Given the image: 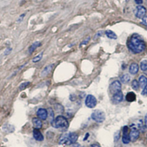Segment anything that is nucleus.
Instances as JSON below:
<instances>
[{"instance_id":"obj_35","label":"nucleus","mask_w":147,"mask_h":147,"mask_svg":"<svg viewBox=\"0 0 147 147\" xmlns=\"http://www.w3.org/2000/svg\"><path fill=\"white\" fill-rule=\"evenodd\" d=\"M89 136H90L89 133H86V135H85V137H84V141H86V140H87V139H88V138L89 137Z\"/></svg>"},{"instance_id":"obj_6","label":"nucleus","mask_w":147,"mask_h":147,"mask_svg":"<svg viewBox=\"0 0 147 147\" xmlns=\"http://www.w3.org/2000/svg\"><path fill=\"white\" fill-rule=\"evenodd\" d=\"M121 84L118 80H116L111 84L110 86V92L112 94H115L121 91Z\"/></svg>"},{"instance_id":"obj_27","label":"nucleus","mask_w":147,"mask_h":147,"mask_svg":"<svg viewBox=\"0 0 147 147\" xmlns=\"http://www.w3.org/2000/svg\"><path fill=\"white\" fill-rule=\"evenodd\" d=\"M25 15H26V13H24V14H22V15H21L19 17H18V19L17 20V22L18 23H21V22H22L24 18V17L25 16Z\"/></svg>"},{"instance_id":"obj_8","label":"nucleus","mask_w":147,"mask_h":147,"mask_svg":"<svg viewBox=\"0 0 147 147\" xmlns=\"http://www.w3.org/2000/svg\"><path fill=\"white\" fill-rule=\"evenodd\" d=\"M128 127L126 126L123 127V136H122V142L124 144H127L130 142V138H129V134L128 133Z\"/></svg>"},{"instance_id":"obj_20","label":"nucleus","mask_w":147,"mask_h":147,"mask_svg":"<svg viewBox=\"0 0 147 147\" xmlns=\"http://www.w3.org/2000/svg\"><path fill=\"white\" fill-rule=\"evenodd\" d=\"M131 80V77L127 74H124L121 77V81L123 84H127Z\"/></svg>"},{"instance_id":"obj_33","label":"nucleus","mask_w":147,"mask_h":147,"mask_svg":"<svg viewBox=\"0 0 147 147\" xmlns=\"http://www.w3.org/2000/svg\"><path fill=\"white\" fill-rule=\"evenodd\" d=\"M90 147H101V145L98 143H93L91 145Z\"/></svg>"},{"instance_id":"obj_4","label":"nucleus","mask_w":147,"mask_h":147,"mask_svg":"<svg viewBox=\"0 0 147 147\" xmlns=\"http://www.w3.org/2000/svg\"><path fill=\"white\" fill-rule=\"evenodd\" d=\"M92 119L97 123L103 122L106 119L105 112L101 110H95L91 115Z\"/></svg>"},{"instance_id":"obj_5","label":"nucleus","mask_w":147,"mask_h":147,"mask_svg":"<svg viewBox=\"0 0 147 147\" xmlns=\"http://www.w3.org/2000/svg\"><path fill=\"white\" fill-rule=\"evenodd\" d=\"M85 105L90 109L94 108L97 105V100L96 97L92 95H89L85 99Z\"/></svg>"},{"instance_id":"obj_31","label":"nucleus","mask_w":147,"mask_h":147,"mask_svg":"<svg viewBox=\"0 0 147 147\" xmlns=\"http://www.w3.org/2000/svg\"><path fill=\"white\" fill-rule=\"evenodd\" d=\"M142 24H144V25L147 26V16H144L143 18H142Z\"/></svg>"},{"instance_id":"obj_28","label":"nucleus","mask_w":147,"mask_h":147,"mask_svg":"<svg viewBox=\"0 0 147 147\" xmlns=\"http://www.w3.org/2000/svg\"><path fill=\"white\" fill-rule=\"evenodd\" d=\"M120 138V132L118 131L116 132L114 135V140L115 142H117Z\"/></svg>"},{"instance_id":"obj_15","label":"nucleus","mask_w":147,"mask_h":147,"mask_svg":"<svg viewBox=\"0 0 147 147\" xmlns=\"http://www.w3.org/2000/svg\"><path fill=\"white\" fill-rule=\"evenodd\" d=\"M139 71V65L137 63H132L129 66V71L132 75H135Z\"/></svg>"},{"instance_id":"obj_16","label":"nucleus","mask_w":147,"mask_h":147,"mask_svg":"<svg viewBox=\"0 0 147 147\" xmlns=\"http://www.w3.org/2000/svg\"><path fill=\"white\" fill-rule=\"evenodd\" d=\"M41 45H42V43L40 42L36 41L35 42H34L33 44L29 48V49H28L29 54H32L34 52V50H35L38 47H39Z\"/></svg>"},{"instance_id":"obj_34","label":"nucleus","mask_w":147,"mask_h":147,"mask_svg":"<svg viewBox=\"0 0 147 147\" xmlns=\"http://www.w3.org/2000/svg\"><path fill=\"white\" fill-rule=\"evenodd\" d=\"M135 2L137 5H141L143 3V0H135Z\"/></svg>"},{"instance_id":"obj_21","label":"nucleus","mask_w":147,"mask_h":147,"mask_svg":"<svg viewBox=\"0 0 147 147\" xmlns=\"http://www.w3.org/2000/svg\"><path fill=\"white\" fill-rule=\"evenodd\" d=\"M48 111V117L50 122H51L54 119V113L51 108H49Z\"/></svg>"},{"instance_id":"obj_11","label":"nucleus","mask_w":147,"mask_h":147,"mask_svg":"<svg viewBox=\"0 0 147 147\" xmlns=\"http://www.w3.org/2000/svg\"><path fill=\"white\" fill-rule=\"evenodd\" d=\"M48 111L45 109H39L37 112V116L41 120H46L48 118Z\"/></svg>"},{"instance_id":"obj_17","label":"nucleus","mask_w":147,"mask_h":147,"mask_svg":"<svg viewBox=\"0 0 147 147\" xmlns=\"http://www.w3.org/2000/svg\"><path fill=\"white\" fill-rule=\"evenodd\" d=\"M126 99L128 102H132L135 101L136 100V95L133 92H129L126 95Z\"/></svg>"},{"instance_id":"obj_37","label":"nucleus","mask_w":147,"mask_h":147,"mask_svg":"<svg viewBox=\"0 0 147 147\" xmlns=\"http://www.w3.org/2000/svg\"><path fill=\"white\" fill-rule=\"evenodd\" d=\"M145 126L147 128V114L145 115Z\"/></svg>"},{"instance_id":"obj_25","label":"nucleus","mask_w":147,"mask_h":147,"mask_svg":"<svg viewBox=\"0 0 147 147\" xmlns=\"http://www.w3.org/2000/svg\"><path fill=\"white\" fill-rule=\"evenodd\" d=\"M139 83L137 80H134L132 82V88L133 90H137L139 89Z\"/></svg>"},{"instance_id":"obj_36","label":"nucleus","mask_w":147,"mask_h":147,"mask_svg":"<svg viewBox=\"0 0 147 147\" xmlns=\"http://www.w3.org/2000/svg\"><path fill=\"white\" fill-rule=\"evenodd\" d=\"M70 147H81L80 144L77 143H74L72 144V145Z\"/></svg>"},{"instance_id":"obj_19","label":"nucleus","mask_w":147,"mask_h":147,"mask_svg":"<svg viewBox=\"0 0 147 147\" xmlns=\"http://www.w3.org/2000/svg\"><path fill=\"white\" fill-rule=\"evenodd\" d=\"M105 34L108 38L111 39H116L117 38L116 34L113 31H111V30H106Z\"/></svg>"},{"instance_id":"obj_12","label":"nucleus","mask_w":147,"mask_h":147,"mask_svg":"<svg viewBox=\"0 0 147 147\" xmlns=\"http://www.w3.org/2000/svg\"><path fill=\"white\" fill-rule=\"evenodd\" d=\"M123 98V95L122 92L120 91L115 93L112 97V102L115 104H118V103L122 102Z\"/></svg>"},{"instance_id":"obj_10","label":"nucleus","mask_w":147,"mask_h":147,"mask_svg":"<svg viewBox=\"0 0 147 147\" xmlns=\"http://www.w3.org/2000/svg\"><path fill=\"white\" fill-rule=\"evenodd\" d=\"M139 136V131L137 128H132L129 133V138L132 142H136Z\"/></svg>"},{"instance_id":"obj_26","label":"nucleus","mask_w":147,"mask_h":147,"mask_svg":"<svg viewBox=\"0 0 147 147\" xmlns=\"http://www.w3.org/2000/svg\"><path fill=\"white\" fill-rule=\"evenodd\" d=\"M141 69L142 71L147 70V60H143L141 63Z\"/></svg>"},{"instance_id":"obj_13","label":"nucleus","mask_w":147,"mask_h":147,"mask_svg":"<svg viewBox=\"0 0 147 147\" xmlns=\"http://www.w3.org/2000/svg\"><path fill=\"white\" fill-rule=\"evenodd\" d=\"M54 66V64H51L49 65L46 66L44 69H43V70L41 71V76L42 77L46 76L48 75L49 74L51 71H52Z\"/></svg>"},{"instance_id":"obj_32","label":"nucleus","mask_w":147,"mask_h":147,"mask_svg":"<svg viewBox=\"0 0 147 147\" xmlns=\"http://www.w3.org/2000/svg\"><path fill=\"white\" fill-rule=\"evenodd\" d=\"M142 95L143 96H147V86H145V87L143 89V90L142 92Z\"/></svg>"},{"instance_id":"obj_29","label":"nucleus","mask_w":147,"mask_h":147,"mask_svg":"<svg viewBox=\"0 0 147 147\" xmlns=\"http://www.w3.org/2000/svg\"><path fill=\"white\" fill-rule=\"evenodd\" d=\"M90 40V37H89L88 38H87L86 39H85V40H84L83 42H82L81 43H80V46H83V45H86L88 44V43L89 42Z\"/></svg>"},{"instance_id":"obj_1","label":"nucleus","mask_w":147,"mask_h":147,"mask_svg":"<svg viewBox=\"0 0 147 147\" xmlns=\"http://www.w3.org/2000/svg\"><path fill=\"white\" fill-rule=\"evenodd\" d=\"M128 48L133 53H140L145 48V43L138 34H133L129 38L127 44Z\"/></svg>"},{"instance_id":"obj_14","label":"nucleus","mask_w":147,"mask_h":147,"mask_svg":"<svg viewBox=\"0 0 147 147\" xmlns=\"http://www.w3.org/2000/svg\"><path fill=\"white\" fill-rule=\"evenodd\" d=\"M32 124L34 128L36 129H41L43 126V122L40 118L38 117H34L32 120Z\"/></svg>"},{"instance_id":"obj_7","label":"nucleus","mask_w":147,"mask_h":147,"mask_svg":"<svg viewBox=\"0 0 147 147\" xmlns=\"http://www.w3.org/2000/svg\"><path fill=\"white\" fill-rule=\"evenodd\" d=\"M146 13V8L143 6H138L135 10V15L137 18L142 19L144 16H145Z\"/></svg>"},{"instance_id":"obj_23","label":"nucleus","mask_w":147,"mask_h":147,"mask_svg":"<svg viewBox=\"0 0 147 147\" xmlns=\"http://www.w3.org/2000/svg\"><path fill=\"white\" fill-rule=\"evenodd\" d=\"M43 57V52H41L40 54H39L35 57H34L32 59V62L34 63H36L39 62H40L41 60L42 59Z\"/></svg>"},{"instance_id":"obj_18","label":"nucleus","mask_w":147,"mask_h":147,"mask_svg":"<svg viewBox=\"0 0 147 147\" xmlns=\"http://www.w3.org/2000/svg\"><path fill=\"white\" fill-rule=\"evenodd\" d=\"M139 84L142 88H144L147 86V78L144 76L142 75L139 78Z\"/></svg>"},{"instance_id":"obj_22","label":"nucleus","mask_w":147,"mask_h":147,"mask_svg":"<svg viewBox=\"0 0 147 147\" xmlns=\"http://www.w3.org/2000/svg\"><path fill=\"white\" fill-rule=\"evenodd\" d=\"M54 109L56 111H57L58 113H63L64 111V107L60 103H56L54 105Z\"/></svg>"},{"instance_id":"obj_9","label":"nucleus","mask_w":147,"mask_h":147,"mask_svg":"<svg viewBox=\"0 0 147 147\" xmlns=\"http://www.w3.org/2000/svg\"><path fill=\"white\" fill-rule=\"evenodd\" d=\"M33 136L34 139L38 142H42L44 139V136L39 129L34 128L33 131Z\"/></svg>"},{"instance_id":"obj_30","label":"nucleus","mask_w":147,"mask_h":147,"mask_svg":"<svg viewBox=\"0 0 147 147\" xmlns=\"http://www.w3.org/2000/svg\"><path fill=\"white\" fill-rule=\"evenodd\" d=\"M12 50V48H7L5 50V51H4V53H3L4 55L6 56V55L10 54Z\"/></svg>"},{"instance_id":"obj_3","label":"nucleus","mask_w":147,"mask_h":147,"mask_svg":"<svg viewBox=\"0 0 147 147\" xmlns=\"http://www.w3.org/2000/svg\"><path fill=\"white\" fill-rule=\"evenodd\" d=\"M51 126L55 128L66 129L69 127L67 119L62 115H59L51 122Z\"/></svg>"},{"instance_id":"obj_24","label":"nucleus","mask_w":147,"mask_h":147,"mask_svg":"<svg viewBox=\"0 0 147 147\" xmlns=\"http://www.w3.org/2000/svg\"><path fill=\"white\" fill-rule=\"evenodd\" d=\"M31 84V83L29 81H27V82H24V83H23L20 84V85L19 86V89L21 91H23L24 90H25L27 88H28L29 85Z\"/></svg>"},{"instance_id":"obj_2","label":"nucleus","mask_w":147,"mask_h":147,"mask_svg":"<svg viewBox=\"0 0 147 147\" xmlns=\"http://www.w3.org/2000/svg\"><path fill=\"white\" fill-rule=\"evenodd\" d=\"M78 135L75 132H70L63 134L59 139L60 145H70L75 143L78 139Z\"/></svg>"}]
</instances>
